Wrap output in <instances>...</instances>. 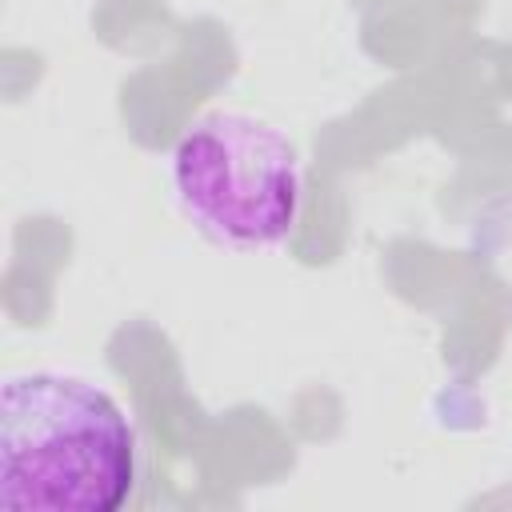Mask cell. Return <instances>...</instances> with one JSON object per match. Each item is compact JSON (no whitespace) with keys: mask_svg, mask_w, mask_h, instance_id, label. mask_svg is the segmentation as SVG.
I'll list each match as a JSON object with an SVG mask.
<instances>
[{"mask_svg":"<svg viewBox=\"0 0 512 512\" xmlns=\"http://www.w3.org/2000/svg\"><path fill=\"white\" fill-rule=\"evenodd\" d=\"M172 188L208 240L256 252L296 228L300 160L272 124L244 112H208L172 148Z\"/></svg>","mask_w":512,"mask_h":512,"instance_id":"7a4b0ae2","label":"cell"},{"mask_svg":"<svg viewBox=\"0 0 512 512\" xmlns=\"http://www.w3.org/2000/svg\"><path fill=\"white\" fill-rule=\"evenodd\" d=\"M136 488V432L92 380L12 372L0 392V508L116 512Z\"/></svg>","mask_w":512,"mask_h":512,"instance_id":"6da1fadb","label":"cell"}]
</instances>
